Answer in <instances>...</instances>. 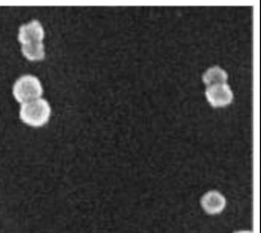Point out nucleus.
<instances>
[{
  "label": "nucleus",
  "instance_id": "obj_1",
  "mask_svg": "<svg viewBox=\"0 0 261 233\" xmlns=\"http://www.w3.org/2000/svg\"><path fill=\"white\" fill-rule=\"evenodd\" d=\"M51 106L45 99H38L20 106L19 119L25 125L33 128H41L49 122Z\"/></svg>",
  "mask_w": 261,
  "mask_h": 233
},
{
  "label": "nucleus",
  "instance_id": "obj_2",
  "mask_svg": "<svg viewBox=\"0 0 261 233\" xmlns=\"http://www.w3.org/2000/svg\"><path fill=\"white\" fill-rule=\"evenodd\" d=\"M13 95L18 103L25 105L41 99L43 95V86L36 76L23 75L14 83Z\"/></svg>",
  "mask_w": 261,
  "mask_h": 233
},
{
  "label": "nucleus",
  "instance_id": "obj_3",
  "mask_svg": "<svg viewBox=\"0 0 261 233\" xmlns=\"http://www.w3.org/2000/svg\"><path fill=\"white\" fill-rule=\"evenodd\" d=\"M206 99L213 108H225L233 101V92L227 83L207 87L205 92Z\"/></svg>",
  "mask_w": 261,
  "mask_h": 233
},
{
  "label": "nucleus",
  "instance_id": "obj_4",
  "mask_svg": "<svg viewBox=\"0 0 261 233\" xmlns=\"http://www.w3.org/2000/svg\"><path fill=\"white\" fill-rule=\"evenodd\" d=\"M45 38V32L39 20L33 19L30 23L23 24L18 30V41L23 44L34 43V42H43Z\"/></svg>",
  "mask_w": 261,
  "mask_h": 233
},
{
  "label": "nucleus",
  "instance_id": "obj_5",
  "mask_svg": "<svg viewBox=\"0 0 261 233\" xmlns=\"http://www.w3.org/2000/svg\"><path fill=\"white\" fill-rule=\"evenodd\" d=\"M227 204L226 197L218 190H210L202 195L200 205L202 210L210 215L221 214Z\"/></svg>",
  "mask_w": 261,
  "mask_h": 233
},
{
  "label": "nucleus",
  "instance_id": "obj_6",
  "mask_svg": "<svg viewBox=\"0 0 261 233\" xmlns=\"http://www.w3.org/2000/svg\"><path fill=\"white\" fill-rule=\"evenodd\" d=\"M227 72L218 66L211 67L202 75V82L207 87L218 84H225V83H227Z\"/></svg>",
  "mask_w": 261,
  "mask_h": 233
},
{
  "label": "nucleus",
  "instance_id": "obj_7",
  "mask_svg": "<svg viewBox=\"0 0 261 233\" xmlns=\"http://www.w3.org/2000/svg\"><path fill=\"white\" fill-rule=\"evenodd\" d=\"M22 54L30 61H40L45 57V46L43 42H34L22 45Z\"/></svg>",
  "mask_w": 261,
  "mask_h": 233
},
{
  "label": "nucleus",
  "instance_id": "obj_8",
  "mask_svg": "<svg viewBox=\"0 0 261 233\" xmlns=\"http://www.w3.org/2000/svg\"><path fill=\"white\" fill-rule=\"evenodd\" d=\"M234 233H253V232L250 230H240V231H236Z\"/></svg>",
  "mask_w": 261,
  "mask_h": 233
}]
</instances>
